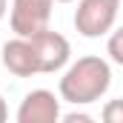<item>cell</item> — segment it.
Segmentation results:
<instances>
[{
    "instance_id": "obj_2",
    "label": "cell",
    "mask_w": 123,
    "mask_h": 123,
    "mask_svg": "<svg viewBox=\"0 0 123 123\" xmlns=\"http://www.w3.org/2000/svg\"><path fill=\"white\" fill-rule=\"evenodd\" d=\"M120 12V0H77L74 29L80 37H103L115 31V20Z\"/></svg>"
},
{
    "instance_id": "obj_11",
    "label": "cell",
    "mask_w": 123,
    "mask_h": 123,
    "mask_svg": "<svg viewBox=\"0 0 123 123\" xmlns=\"http://www.w3.org/2000/svg\"><path fill=\"white\" fill-rule=\"evenodd\" d=\"M9 14V0H0V20Z\"/></svg>"
},
{
    "instance_id": "obj_3",
    "label": "cell",
    "mask_w": 123,
    "mask_h": 123,
    "mask_svg": "<svg viewBox=\"0 0 123 123\" xmlns=\"http://www.w3.org/2000/svg\"><path fill=\"white\" fill-rule=\"evenodd\" d=\"M55 0H12L9 23L14 37H34L49 29Z\"/></svg>"
},
{
    "instance_id": "obj_4",
    "label": "cell",
    "mask_w": 123,
    "mask_h": 123,
    "mask_svg": "<svg viewBox=\"0 0 123 123\" xmlns=\"http://www.w3.org/2000/svg\"><path fill=\"white\" fill-rule=\"evenodd\" d=\"M31 46H34V55H37V63H40V74H55V72H60L69 66L72 60V46H69V40L63 37L60 31H40V34H34L29 37Z\"/></svg>"
},
{
    "instance_id": "obj_1",
    "label": "cell",
    "mask_w": 123,
    "mask_h": 123,
    "mask_svg": "<svg viewBox=\"0 0 123 123\" xmlns=\"http://www.w3.org/2000/svg\"><path fill=\"white\" fill-rule=\"evenodd\" d=\"M109 86H112L109 60H103L97 55H86V57H77L63 72L57 92H60V100L72 103V106H89L109 92Z\"/></svg>"
},
{
    "instance_id": "obj_6",
    "label": "cell",
    "mask_w": 123,
    "mask_h": 123,
    "mask_svg": "<svg viewBox=\"0 0 123 123\" xmlns=\"http://www.w3.org/2000/svg\"><path fill=\"white\" fill-rule=\"evenodd\" d=\"M3 66L14 77L40 74V63H37V55H34V46L29 37H12L3 43Z\"/></svg>"
},
{
    "instance_id": "obj_10",
    "label": "cell",
    "mask_w": 123,
    "mask_h": 123,
    "mask_svg": "<svg viewBox=\"0 0 123 123\" xmlns=\"http://www.w3.org/2000/svg\"><path fill=\"white\" fill-rule=\"evenodd\" d=\"M0 123H9V106H6V97L0 94Z\"/></svg>"
},
{
    "instance_id": "obj_5",
    "label": "cell",
    "mask_w": 123,
    "mask_h": 123,
    "mask_svg": "<svg viewBox=\"0 0 123 123\" xmlns=\"http://www.w3.org/2000/svg\"><path fill=\"white\" fill-rule=\"evenodd\" d=\"M60 97L49 89H31L17 106V123H60Z\"/></svg>"
},
{
    "instance_id": "obj_9",
    "label": "cell",
    "mask_w": 123,
    "mask_h": 123,
    "mask_svg": "<svg viewBox=\"0 0 123 123\" xmlns=\"http://www.w3.org/2000/svg\"><path fill=\"white\" fill-rule=\"evenodd\" d=\"M60 123H97V120H94L89 112H69V115L60 117Z\"/></svg>"
},
{
    "instance_id": "obj_8",
    "label": "cell",
    "mask_w": 123,
    "mask_h": 123,
    "mask_svg": "<svg viewBox=\"0 0 123 123\" xmlns=\"http://www.w3.org/2000/svg\"><path fill=\"white\" fill-rule=\"evenodd\" d=\"M100 123H123V97H117V100H106V103H103Z\"/></svg>"
},
{
    "instance_id": "obj_12",
    "label": "cell",
    "mask_w": 123,
    "mask_h": 123,
    "mask_svg": "<svg viewBox=\"0 0 123 123\" xmlns=\"http://www.w3.org/2000/svg\"><path fill=\"white\" fill-rule=\"evenodd\" d=\"M55 3H74V0H55Z\"/></svg>"
},
{
    "instance_id": "obj_7",
    "label": "cell",
    "mask_w": 123,
    "mask_h": 123,
    "mask_svg": "<svg viewBox=\"0 0 123 123\" xmlns=\"http://www.w3.org/2000/svg\"><path fill=\"white\" fill-rule=\"evenodd\" d=\"M106 55H109V60H112V63L123 66V26H117V29L109 34V43H106Z\"/></svg>"
}]
</instances>
